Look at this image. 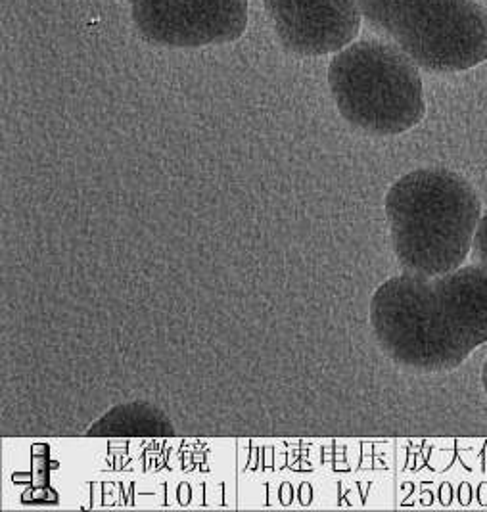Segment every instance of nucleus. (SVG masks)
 <instances>
[{"mask_svg":"<svg viewBox=\"0 0 487 512\" xmlns=\"http://www.w3.org/2000/svg\"><path fill=\"white\" fill-rule=\"evenodd\" d=\"M359 6L418 68L455 73L487 60V12L474 0H359Z\"/></svg>","mask_w":487,"mask_h":512,"instance_id":"nucleus-3","label":"nucleus"},{"mask_svg":"<svg viewBox=\"0 0 487 512\" xmlns=\"http://www.w3.org/2000/svg\"><path fill=\"white\" fill-rule=\"evenodd\" d=\"M282 47L300 56L340 52L361 27L359 0H263Z\"/></svg>","mask_w":487,"mask_h":512,"instance_id":"nucleus-6","label":"nucleus"},{"mask_svg":"<svg viewBox=\"0 0 487 512\" xmlns=\"http://www.w3.org/2000/svg\"><path fill=\"white\" fill-rule=\"evenodd\" d=\"M328 85L340 116L369 135H401L426 114L417 64L388 43L342 48L328 66Z\"/></svg>","mask_w":487,"mask_h":512,"instance_id":"nucleus-2","label":"nucleus"},{"mask_svg":"<svg viewBox=\"0 0 487 512\" xmlns=\"http://www.w3.org/2000/svg\"><path fill=\"white\" fill-rule=\"evenodd\" d=\"M91 438H169L175 428L160 407L133 401L112 407L87 430Z\"/></svg>","mask_w":487,"mask_h":512,"instance_id":"nucleus-8","label":"nucleus"},{"mask_svg":"<svg viewBox=\"0 0 487 512\" xmlns=\"http://www.w3.org/2000/svg\"><path fill=\"white\" fill-rule=\"evenodd\" d=\"M441 311L466 350L487 344V269L459 267L434 279Z\"/></svg>","mask_w":487,"mask_h":512,"instance_id":"nucleus-7","label":"nucleus"},{"mask_svg":"<svg viewBox=\"0 0 487 512\" xmlns=\"http://www.w3.org/2000/svg\"><path fill=\"white\" fill-rule=\"evenodd\" d=\"M472 256L478 261V265L487 269V211L482 213V219L478 223V229L474 234V244H472Z\"/></svg>","mask_w":487,"mask_h":512,"instance_id":"nucleus-9","label":"nucleus"},{"mask_svg":"<svg viewBox=\"0 0 487 512\" xmlns=\"http://www.w3.org/2000/svg\"><path fill=\"white\" fill-rule=\"evenodd\" d=\"M133 24L160 47L198 48L240 39L248 0H133Z\"/></svg>","mask_w":487,"mask_h":512,"instance_id":"nucleus-5","label":"nucleus"},{"mask_svg":"<svg viewBox=\"0 0 487 512\" xmlns=\"http://www.w3.org/2000/svg\"><path fill=\"white\" fill-rule=\"evenodd\" d=\"M371 328L380 350L394 363L420 373H445L461 367L468 355L447 323L434 279L403 271L376 288L371 298Z\"/></svg>","mask_w":487,"mask_h":512,"instance_id":"nucleus-4","label":"nucleus"},{"mask_svg":"<svg viewBox=\"0 0 487 512\" xmlns=\"http://www.w3.org/2000/svg\"><path fill=\"white\" fill-rule=\"evenodd\" d=\"M403 271L436 279L463 267L482 219V202L459 173L424 167L397 179L384 202Z\"/></svg>","mask_w":487,"mask_h":512,"instance_id":"nucleus-1","label":"nucleus"},{"mask_svg":"<svg viewBox=\"0 0 487 512\" xmlns=\"http://www.w3.org/2000/svg\"><path fill=\"white\" fill-rule=\"evenodd\" d=\"M482 386H484V392H486L487 397V359L484 367H482Z\"/></svg>","mask_w":487,"mask_h":512,"instance_id":"nucleus-10","label":"nucleus"}]
</instances>
